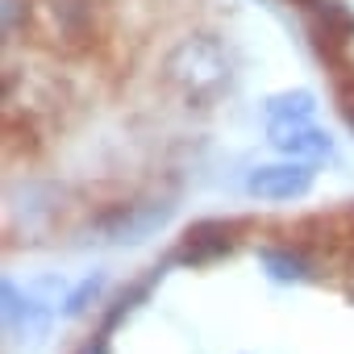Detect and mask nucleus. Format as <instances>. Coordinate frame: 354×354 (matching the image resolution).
Returning <instances> with one entry per match:
<instances>
[{"label": "nucleus", "instance_id": "nucleus-1", "mask_svg": "<svg viewBox=\"0 0 354 354\" xmlns=\"http://www.w3.org/2000/svg\"><path fill=\"white\" fill-rule=\"evenodd\" d=\"M308 188H313V167L304 158L259 167V171H250V180H246V192L259 196V201H296Z\"/></svg>", "mask_w": 354, "mask_h": 354}, {"label": "nucleus", "instance_id": "nucleus-2", "mask_svg": "<svg viewBox=\"0 0 354 354\" xmlns=\"http://www.w3.org/2000/svg\"><path fill=\"white\" fill-rule=\"evenodd\" d=\"M271 142H275L288 158H304V162L329 154V133H321V129L308 125V121H300V125H271Z\"/></svg>", "mask_w": 354, "mask_h": 354}, {"label": "nucleus", "instance_id": "nucleus-3", "mask_svg": "<svg viewBox=\"0 0 354 354\" xmlns=\"http://www.w3.org/2000/svg\"><path fill=\"white\" fill-rule=\"evenodd\" d=\"M267 121H271V125H300V121H313V96H308V92L275 96V100L267 104Z\"/></svg>", "mask_w": 354, "mask_h": 354}, {"label": "nucleus", "instance_id": "nucleus-4", "mask_svg": "<svg viewBox=\"0 0 354 354\" xmlns=\"http://www.w3.org/2000/svg\"><path fill=\"white\" fill-rule=\"evenodd\" d=\"M263 263L271 267V275H275V279H308V271H304L296 259H288V254H275V250H267V254H263Z\"/></svg>", "mask_w": 354, "mask_h": 354}, {"label": "nucleus", "instance_id": "nucleus-5", "mask_svg": "<svg viewBox=\"0 0 354 354\" xmlns=\"http://www.w3.org/2000/svg\"><path fill=\"white\" fill-rule=\"evenodd\" d=\"M96 292H100V279H88V283L67 300V313H71V317H75V313H84V308H88V300H96Z\"/></svg>", "mask_w": 354, "mask_h": 354}]
</instances>
